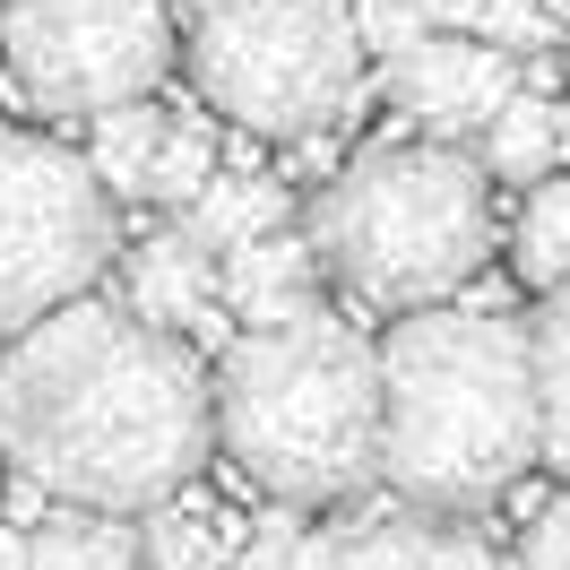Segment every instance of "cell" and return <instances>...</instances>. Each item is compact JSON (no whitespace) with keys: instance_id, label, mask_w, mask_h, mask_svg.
<instances>
[{"instance_id":"obj_20","label":"cell","mask_w":570,"mask_h":570,"mask_svg":"<svg viewBox=\"0 0 570 570\" xmlns=\"http://www.w3.org/2000/svg\"><path fill=\"white\" fill-rule=\"evenodd\" d=\"M250 570H337V528H303L294 501L250 519Z\"/></svg>"},{"instance_id":"obj_18","label":"cell","mask_w":570,"mask_h":570,"mask_svg":"<svg viewBox=\"0 0 570 570\" xmlns=\"http://www.w3.org/2000/svg\"><path fill=\"white\" fill-rule=\"evenodd\" d=\"M432 519L406 501L390 519H363L355 535H337V570H432Z\"/></svg>"},{"instance_id":"obj_15","label":"cell","mask_w":570,"mask_h":570,"mask_svg":"<svg viewBox=\"0 0 570 570\" xmlns=\"http://www.w3.org/2000/svg\"><path fill=\"white\" fill-rule=\"evenodd\" d=\"M528 355H535V459L570 475V285L535 312Z\"/></svg>"},{"instance_id":"obj_10","label":"cell","mask_w":570,"mask_h":570,"mask_svg":"<svg viewBox=\"0 0 570 570\" xmlns=\"http://www.w3.org/2000/svg\"><path fill=\"white\" fill-rule=\"evenodd\" d=\"M312 285H321L312 243H303L294 225H268V234H250V243L225 250V277H216V294L234 303V321H243V328H268V321H294L303 303H321Z\"/></svg>"},{"instance_id":"obj_6","label":"cell","mask_w":570,"mask_h":570,"mask_svg":"<svg viewBox=\"0 0 570 570\" xmlns=\"http://www.w3.org/2000/svg\"><path fill=\"white\" fill-rule=\"evenodd\" d=\"M121 259V216L87 156L52 139L0 147V337L78 303Z\"/></svg>"},{"instance_id":"obj_21","label":"cell","mask_w":570,"mask_h":570,"mask_svg":"<svg viewBox=\"0 0 570 570\" xmlns=\"http://www.w3.org/2000/svg\"><path fill=\"white\" fill-rule=\"evenodd\" d=\"M475 36L501 43V52H562V9L553 0H484Z\"/></svg>"},{"instance_id":"obj_27","label":"cell","mask_w":570,"mask_h":570,"mask_svg":"<svg viewBox=\"0 0 570 570\" xmlns=\"http://www.w3.org/2000/svg\"><path fill=\"white\" fill-rule=\"evenodd\" d=\"M553 9H562V18H570V0H553Z\"/></svg>"},{"instance_id":"obj_26","label":"cell","mask_w":570,"mask_h":570,"mask_svg":"<svg viewBox=\"0 0 570 570\" xmlns=\"http://www.w3.org/2000/svg\"><path fill=\"white\" fill-rule=\"evenodd\" d=\"M190 9H216V0H190Z\"/></svg>"},{"instance_id":"obj_12","label":"cell","mask_w":570,"mask_h":570,"mask_svg":"<svg viewBox=\"0 0 570 570\" xmlns=\"http://www.w3.org/2000/svg\"><path fill=\"white\" fill-rule=\"evenodd\" d=\"M27 570H139V528H121V510L61 501L27 528Z\"/></svg>"},{"instance_id":"obj_14","label":"cell","mask_w":570,"mask_h":570,"mask_svg":"<svg viewBox=\"0 0 570 570\" xmlns=\"http://www.w3.org/2000/svg\"><path fill=\"white\" fill-rule=\"evenodd\" d=\"M96 130H87V165L105 181L112 199H147V174H156V147H165V121L174 112L156 105V96H130V105H105L87 112Z\"/></svg>"},{"instance_id":"obj_24","label":"cell","mask_w":570,"mask_h":570,"mask_svg":"<svg viewBox=\"0 0 570 570\" xmlns=\"http://www.w3.org/2000/svg\"><path fill=\"white\" fill-rule=\"evenodd\" d=\"M432 570H501V562H493V544H484V535L441 528V535H432Z\"/></svg>"},{"instance_id":"obj_1","label":"cell","mask_w":570,"mask_h":570,"mask_svg":"<svg viewBox=\"0 0 570 570\" xmlns=\"http://www.w3.org/2000/svg\"><path fill=\"white\" fill-rule=\"evenodd\" d=\"M208 432V363L181 346V328L139 321L96 285L18 328V346L0 355V450L52 501L121 519L156 510L199 475Z\"/></svg>"},{"instance_id":"obj_23","label":"cell","mask_w":570,"mask_h":570,"mask_svg":"<svg viewBox=\"0 0 570 570\" xmlns=\"http://www.w3.org/2000/svg\"><path fill=\"white\" fill-rule=\"evenodd\" d=\"M519 570H570V501H544L519 535Z\"/></svg>"},{"instance_id":"obj_2","label":"cell","mask_w":570,"mask_h":570,"mask_svg":"<svg viewBox=\"0 0 570 570\" xmlns=\"http://www.w3.org/2000/svg\"><path fill=\"white\" fill-rule=\"evenodd\" d=\"M535 466V355L510 312H406L381 337V484L415 510H484Z\"/></svg>"},{"instance_id":"obj_7","label":"cell","mask_w":570,"mask_h":570,"mask_svg":"<svg viewBox=\"0 0 570 570\" xmlns=\"http://www.w3.org/2000/svg\"><path fill=\"white\" fill-rule=\"evenodd\" d=\"M174 52L181 36L165 0H0V61L52 121L156 96Z\"/></svg>"},{"instance_id":"obj_5","label":"cell","mask_w":570,"mask_h":570,"mask_svg":"<svg viewBox=\"0 0 570 570\" xmlns=\"http://www.w3.org/2000/svg\"><path fill=\"white\" fill-rule=\"evenodd\" d=\"M190 78L259 139H321L363 96L355 0H216L190 36Z\"/></svg>"},{"instance_id":"obj_16","label":"cell","mask_w":570,"mask_h":570,"mask_svg":"<svg viewBox=\"0 0 570 570\" xmlns=\"http://www.w3.org/2000/svg\"><path fill=\"white\" fill-rule=\"evenodd\" d=\"M510 259H519V277H528L535 294H562L570 285V174H535Z\"/></svg>"},{"instance_id":"obj_13","label":"cell","mask_w":570,"mask_h":570,"mask_svg":"<svg viewBox=\"0 0 570 570\" xmlns=\"http://www.w3.org/2000/svg\"><path fill=\"white\" fill-rule=\"evenodd\" d=\"M181 225L208 250H234V243H250V234H268V225H294V190H285L277 174H225V165H216L208 190L181 208Z\"/></svg>"},{"instance_id":"obj_28","label":"cell","mask_w":570,"mask_h":570,"mask_svg":"<svg viewBox=\"0 0 570 570\" xmlns=\"http://www.w3.org/2000/svg\"><path fill=\"white\" fill-rule=\"evenodd\" d=\"M562 52H570V36H562Z\"/></svg>"},{"instance_id":"obj_9","label":"cell","mask_w":570,"mask_h":570,"mask_svg":"<svg viewBox=\"0 0 570 570\" xmlns=\"http://www.w3.org/2000/svg\"><path fill=\"white\" fill-rule=\"evenodd\" d=\"M121 285H130V312L156 328H199L208 346H225V321H216V259L190 225H165L147 234L139 250H121Z\"/></svg>"},{"instance_id":"obj_8","label":"cell","mask_w":570,"mask_h":570,"mask_svg":"<svg viewBox=\"0 0 570 570\" xmlns=\"http://www.w3.org/2000/svg\"><path fill=\"white\" fill-rule=\"evenodd\" d=\"M519 87V52L466 36V27H432L406 61H390V96L397 112L424 130V139H475L484 121L501 112V96Z\"/></svg>"},{"instance_id":"obj_22","label":"cell","mask_w":570,"mask_h":570,"mask_svg":"<svg viewBox=\"0 0 570 570\" xmlns=\"http://www.w3.org/2000/svg\"><path fill=\"white\" fill-rule=\"evenodd\" d=\"M355 36H363V61L390 70L432 36V18H424V0H355Z\"/></svg>"},{"instance_id":"obj_3","label":"cell","mask_w":570,"mask_h":570,"mask_svg":"<svg viewBox=\"0 0 570 570\" xmlns=\"http://www.w3.org/2000/svg\"><path fill=\"white\" fill-rule=\"evenodd\" d=\"M208 390L225 450L277 501L328 510L381 484V346H363L328 303L225 337Z\"/></svg>"},{"instance_id":"obj_17","label":"cell","mask_w":570,"mask_h":570,"mask_svg":"<svg viewBox=\"0 0 570 570\" xmlns=\"http://www.w3.org/2000/svg\"><path fill=\"white\" fill-rule=\"evenodd\" d=\"M225 544H234V519L156 501V519L139 528V570H216V562H225Z\"/></svg>"},{"instance_id":"obj_19","label":"cell","mask_w":570,"mask_h":570,"mask_svg":"<svg viewBox=\"0 0 570 570\" xmlns=\"http://www.w3.org/2000/svg\"><path fill=\"white\" fill-rule=\"evenodd\" d=\"M208 174H216V130L199 121V112L165 121V147H156V174H147V199H156V208H190V199L208 190Z\"/></svg>"},{"instance_id":"obj_11","label":"cell","mask_w":570,"mask_h":570,"mask_svg":"<svg viewBox=\"0 0 570 570\" xmlns=\"http://www.w3.org/2000/svg\"><path fill=\"white\" fill-rule=\"evenodd\" d=\"M562 156H570V105L528 96V87H510L501 112L475 130V165H484V181H535V174H553Z\"/></svg>"},{"instance_id":"obj_25","label":"cell","mask_w":570,"mask_h":570,"mask_svg":"<svg viewBox=\"0 0 570 570\" xmlns=\"http://www.w3.org/2000/svg\"><path fill=\"white\" fill-rule=\"evenodd\" d=\"M0 570H27V528L0 510Z\"/></svg>"},{"instance_id":"obj_4","label":"cell","mask_w":570,"mask_h":570,"mask_svg":"<svg viewBox=\"0 0 570 570\" xmlns=\"http://www.w3.org/2000/svg\"><path fill=\"white\" fill-rule=\"evenodd\" d=\"M303 243L321 259V277L355 294L363 312H424L441 294H459L493 250L484 165L459 156L450 139L372 147L337 181H321Z\"/></svg>"}]
</instances>
